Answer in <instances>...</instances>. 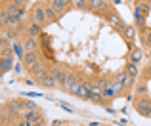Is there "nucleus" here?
Instances as JSON below:
<instances>
[{"instance_id":"nucleus-1","label":"nucleus","mask_w":151,"mask_h":126,"mask_svg":"<svg viewBox=\"0 0 151 126\" xmlns=\"http://www.w3.org/2000/svg\"><path fill=\"white\" fill-rule=\"evenodd\" d=\"M134 109L140 113L142 117H149L151 119V100L145 96H138L134 100Z\"/></svg>"},{"instance_id":"nucleus-2","label":"nucleus","mask_w":151,"mask_h":126,"mask_svg":"<svg viewBox=\"0 0 151 126\" xmlns=\"http://www.w3.org/2000/svg\"><path fill=\"white\" fill-rule=\"evenodd\" d=\"M88 10L96 11L98 15H107L111 11V4H109V0H90Z\"/></svg>"},{"instance_id":"nucleus-3","label":"nucleus","mask_w":151,"mask_h":126,"mask_svg":"<svg viewBox=\"0 0 151 126\" xmlns=\"http://www.w3.org/2000/svg\"><path fill=\"white\" fill-rule=\"evenodd\" d=\"M29 19L31 21H37V23H42L46 25V10H44V2L42 4H35L29 11Z\"/></svg>"},{"instance_id":"nucleus-4","label":"nucleus","mask_w":151,"mask_h":126,"mask_svg":"<svg viewBox=\"0 0 151 126\" xmlns=\"http://www.w3.org/2000/svg\"><path fill=\"white\" fill-rule=\"evenodd\" d=\"M103 19H105V21L109 23L111 27H115V29H119V31H121L122 27L126 25V23L122 21V17H121V15H119V14H117L115 10H111V11H109L107 15H103Z\"/></svg>"},{"instance_id":"nucleus-5","label":"nucleus","mask_w":151,"mask_h":126,"mask_svg":"<svg viewBox=\"0 0 151 126\" xmlns=\"http://www.w3.org/2000/svg\"><path fill=\"white\" fill-rule=\"evenodd\" d=\"M50 74H52V77H54L55 84H58V86H63V88H65V82H67V74H69V73H65V71H63L61 67H52V69H50Z\"/></svg>"},{"instance_id":"nucleus-6","label":"nucleus","mask_w":151,"mask_h":126,"mask_svg":"<svg viewBox=\"0 0 151 126\" xmlns=\"http://www.w3.org/2000/svg\"><path fill=\"white\" fill-rule=\"evenodd\" d=\"M42 27H44L42 23H37V21H31V19H29V21H27V27H25V34H27V37L37 38L38 34L42 33Z\"/></svg>"},{"instance_id":"nucleus-7","label":"nucleus","mask_w":151,"mask_h":126,"mask_svg":"<svg viewBox=\"0 0 151 126\" xmlns=\"http://www.w3.org/2000/svg\"><path fill=\"white\" fill-rule=\"evenodd\" d=\"M48 2L54 6V10L58 11V15H63L67 10H71V6H73V2H69V0H48Z\"/></svg>"},{"instance_id":"nucleus-8","label":"nucleus","mask_w":151,"mask_h":126,"mask_svg":"<svg viewBox=\"0 0 151 126\" xmlns=\"http://www.w3.org/2000/svg\"><path fill=\"white\" fill-rule=\"evenodd\" d=\"M121 34H122V38H124L126 42H134L136 37H138V29L134 25H124L121 29Z\"/></svg>"},{"instance_id":"nucleus-9","label":"nucleus","mask_w":151,"mask_h":126,"mask_svg":"<svg viewBox=\"0 0 151 126\" xmlns=\"http://www.w3.org/2000/svg\"><path fill=\"white\" fill-rule=\"evenodd\" d=\"M37 80H38V84L44 86V88H54V86H58V84H55V80H54V77L50 74V71H46L44 74H40Z\"/></svg>"},{"instance_id":"nucleus-10","label":"nucleus","mask_w":151,"mask_h":126,"mask_svg":"<svg viewBox=\"0 0 151 126\" xmlns=\"http://www.w3.org/2000/svg\"><path fill=\"white\" fill-rule=\"evenodd\" d=\"M23 119L29 120V122H40V120H44V115H42L38 109H33V111H25L23 113Z\"/></svg>"},{"instance_id":"nucleus-11","label":"nucleus","mask_w":151,"mask_h":126,"mask_svg":"<svg viewBox=\"0 0 151 126\" xmlns=\"http://www.w3.org/2000/svg\"><path fill=\"white\" fill-rule=\"evenodd\" d=\"M44 10H46V23H54V21H58V11L54 10V6H52L50 2H44Z\"/></svg>"},{"instance_id":"nucleus-12","label":"nucleus","mask_w":151,"mask_h":126,"mask_svg":"<svg viewBox=\"0 0 151 126\" xmlns=\"http://www.w3.org/2000/svg\"><path fill=\"white\" fill-rule=\"evenodd\" d=\"M38 54L37 52H25V56H23V65L29 69V67H33L35 63H38Z\"/></svg>"},{"instance_id":"nucleus-13","label":"nucleus","mask_w":151,"mask_h":126,"mask_svg":"<svg viewBox=\"0 0 151 126\" xmlns=\"http://www.w3.org/2000/svg\"><path fill=\"white\" fill-rule=\"evenodd\" d=\"M27 71H29V73L33 74L35 78H38V77H40V74H44V73H46V71H48V69H46V65H44V63H42V61H38V63H35L33 67H29V69H27Z\"/></svg>"},{"instance_id":"nucleus-14","label":"nucleus","mask_w":151,"mask_h":126,"mask_svg":"<svg viewBox=\"0 0 151 126\" xmlns=\"http://www.w3.org/2000/svg\"><path fill=\"white\" fill-rule=\"evenodd\" d=\"M23 48H25V52H37L38 40L33 38V37H25V40H23Z\"/></svg>"},{"instance_id":"nucleus-15","label":"nucleus","mask_w":151,"mask_h":126,"mask_svg":"<svg viewBox=\"0 0 151 126\" xmlns=\"http://www.w3.org/2000/svg\"><path fill=\"white\" fill-rule=\"evenodd\" d=\"M142 57H144L142 48H136V46H134V48L130 50V54H128V63H140Z\"/></svg>"},{"instance_id":"nucleus-16","label":"nucleus","mask_w":151,"mask_h":126,"mask_svg":"<svg viewBox=\"0 0 151 126\" xmlns=\"http://www.w3.org/2000/svg\"><path fill=\"white\" fill-rule=\"evenodd\" d=\"M134 10H138L142 15H145V17H147L151 6H149V2H136V4H134Z\"/></svg>"},{"instance_id":"nucleus-17","label":"nucleus","mask_w":151,"mask_h":126,"mask_svg":"<svg viewBox=\"0 0 151 126\" xmlns=\"http://www.w3.org/2000/svg\"><path fill=\"white\" fill-rule=\"evenodd\" d=\"M124 73L128 74L130 78H136V77H138V67H136V63H126Z\"/></svg>"},{"instance_id":"nucleus-18","label":"nucleus","mask_w":151,"mask_h":126,"mask_svg":"<svg viewBox=\"0 0 151 126\" xmlns=\"http://www.w3.org/2000/svg\"><path fill=\"white\" fill-rule=\"evenodd\" d=\"M12 63H14V57H2V63H0V69H2V73H6V71L12 69Z\"/></svg>"},{"instance_id":"nucleus-19","label":"nucleus","mask_w":151,"mask_h":126,"mask_svg":"<svg viewBox=\"0 0 151 126\" xmlns=\"http://www.w3.org/2000/svg\"><path fill=\"white\" fill-rule=\"evenodd\" d=\"M88 2L90 0H73V8H77V10H88Z\"/></svg>"},{"instance_id":"nucleus-20","label":"nucleus","mask_w":151,"mask_h":126,"mask_svg":"<svg viewBox=\"0 0 151 126\" xmlns=\"http://www.w3.org/2000/svg\"><path fill=\"white\" fill-rule=\"evenodd\" d=\"M27 2H29V0H12V2H6V4H10V6H15V8H25Z\"/></svg>"},{"instance_id":"nucleus-21","label":"nucleus","mask_w":151,"mask_h":126,"mask_svg":"<svg viewBox=\"0 0 151 126\" xmlns=\"http://www.w3.org/2000/svg\"><path fill=\"white\" fill-rule=\"evenodd\" d=\"M136 94H140V96H144V94H147V86H145V84H140V86L136 88Z\"/></svg>"},{"instance_id":"nucleus-22","label":"nucleus","mask_w":151,"mask_h":126,"mask_svg":"<svg viewBox=\"0 0 151 126\" xmlns=\"http://www.w3.org/2000/svg\"><path fill=\"white\" fill-rule=\"evenodd\" d=\"M144 42L151 46V29H147V31H145V34H144Z\"/></svg>"},{"instance_id":"nucleus-23","label":"nucleus","mask_w":151,"mask_h":126,"mask_svg":"<svg viewBox=\"0 0 151 126\" xmlns=\"http://www.w3.org/2000/svg\"><path fill=\"white\" fill-rule=\"evenodd\" d=\"M0 54H2V57H14V54H12V50H10V48L0 50Z\"/></svg>"},{"instance_id":"nucleus-24","label":"nucleus","mask_w":151,"mask_h":126,"mask_svg":"<svg viewBox=\"0 0 151 126\" xmlns=\"http://www.w3.org/2000/svg\"><path fill=\"white\" fill-rule=\"evenodd\" d=\"M144 78H151V63H149V65H145V69H144Z\"/></svg>"},{"instance_id":"nucleus-25","label":"nucleus","mask_w":151,"mask_h":126,"mask_svg":"<svg viewBox=\"0 0 151 126\" xmlns=\"http://www.w3.org/2000/svg\"><path fill=\"white\" fill-rule=\"evenodd\" d=\"M15 126H35V122H29V120H19V122H15Z\"/></svg>"},{"instance_id":"nucleus-26","label":"nucleus","mask_w":151,"mask_h":126,"mask_svg":"<svg viewBox=\"0 0 151 126\" xmlns=\"http://www.w3.org/2000/svg\"><path fill=\"white\" fill-rule=\"evenodd\" d=\"M35 126H44V120H40V122H35Z\"/></svg>"},{"instance_id":"nucleus-27","label":"nucleus","mask_w":151,"mask_h":126,"mask_svg":"<svg viewBox=\"0 0 151 126\" xmlns=\"http://www.w3.org/2000/svg\"><path fill=\"white\" fill-rule=\"evenodd\" d=\"M109 2H113V4H121L122 0H109Z\"/></svg>"},{"instance_id":"nucleus-28","label":"nucleus","mask_w":151,"mask_h":126,"mask_svg":"<svg viewBox=\"0 0 151 126\" xmlns=\"http://www.w3.org/2000/svg\"><path fill=\"white\" fill-rule=\"evenodd\" d=\"M136 2H151V0H136Z\"/></svg>"},{"instance_id":"nucleus-29","label":"nucleus","mask_w":151,"mask_h":126,"mask_svg":"<svg viewBox=\"0 0 151 126\" xmlns=\"http://www.w3.org/2000/svg\"><path fill=\"white\" fill-rule=\"evenodd\" d=\"M105 126H111V124H105Z\"/></svg>"},{"instance_id":"nucleus-30","label":"nucleus","mask_w":151,"mask_h":126,"mask_svg":"<svg viewBox=\"0 0 151 126\" xmlns=\"http://www.w3.org/2000/svg\"><path fill=\"white\" fill-rule=\"evenodd\" d=\"M69 2H73V0H69Z\"/></svg>"},{"instance_id":"nucleus-31","label":"nucleus","mask_w":151,"mask_h":126,"mask_svg":"<svg viewBox=\"0 0 151 126\" xmlns=\"http://www.w3.org/2000/svg\"><path fill=\"white\" fill-rule=\"evenodd\" d=\"M149 56H151V52H149Z\"/></svg>"}]
</instances>
